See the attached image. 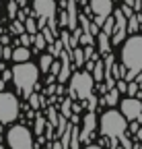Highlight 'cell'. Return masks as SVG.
Here are the masks:
<instances>
[{
    "label": "cell",
    "mask_w": 142,
    "mask_h": 149,
    "mask_svg": "<svg viewBox=\"0 0 142 149\" xmlns=\"http://www.w3.org/2000/svg\"><path fill=\"white\" fill-rule=\"evenodd\" d=\"M121 64L126 66V81H134V77L142 70V35H130L121 48Z\"/></svg>",
    "instance_id": "1"
},
{
    "label": "cell",
    "mask_w": 142,
    "mask_h": 149,
    "mask_svg": "<svg viewBox=\"0 0 142 149\" xmlns=\"http://www.w3.org/2000/svg\"><path fill=\"white\" fill-rule=\"evenodd\" d=\"M12 81L16 85V91L27 100L33 89L37 87L39 81V66H35L33 62H16V66H12Z\"/></svg>",
    "instance_id": "2"
},
{
    "label": "cell",
    "mask_w": 142,
    "mask_h": 149,
    "mask_svg": "<svg viewBox=\"0 0 142 149\" xmlns=\"http://www.w3.org/2000/svg\"><path fill=\"white\" fill-rule=\"evenodd\" d=\"M126 128H128V120L123 118V114L117 112V110H107L101 116L99 130H101V135H105V137L117 139V137H121L123 133H126Z\"/></svg>",
    "instance_id": "3"
},
{
    "label": "cell",
    "mask_w": 142,
    "mask_h": 149,
    "mask_svg": "<svg viewBox=\"0 0 142 149\" xmlns=\"http://www.w3.org/2000/svg\"><path fill=\"white\" fill-rule=\"evenodd\" d=\"M93 87H95V79L91 72L86 70H78V72H72L70 74V97H78V100H86L88 95L93 93Z\"/></svg>",
    "instance_id": "4"
},
{
    "label": "cell",
    "mask_w": 142,
    "mask_h": 149,
    "mask_svg": "<svg viewBox=\"0 0 142 149\" xmlns=\"http://www.w3.org/2000/svg\"><path fill=\"white\" fill-rule=\"evenodd\" d=\"M19 118V100L14 93L0 91V124H10Z\"/></svg>",
    "instance_id": "5"
},
{
    "label": "cell",
    "mask_w": 142,
    "mask_h": 149,
    "mask_svg": "<svg viewBox=\"0 0 142 149\" xmlns=\"http://www.w3.org/2000/svg\"><path fill=\"white\" fill-rule=\"evenodd\" d=\"M6 141L10 149H33V137L27 126L16 124L6 133Z\"/></svg>",
    "instance_id": "6"
},
{
    "label": "cell",
    "mask_w": 142,
    "mask_h": 149,
    "mask_svg": "<svg viewBox=\"0 0 142 149\" xmlns=\"http://www.w3.org/2000/svg\"><path fill=\"white\" fill-rule=\"evenodd\" d=\"M113 19H115V23H113V31L109 37H111V44L117 46L128 37V17L121 13V8H117V10H113Z\"/></svg>",
    "instance_id": "7"
},
{
    "label": "cell",
    "mask_w": 142,
    "mask_h": 149,
    "mask_svg": "<svg viewBox=\"0 0 142 149\" xmlns=\"http://www.w3.org/2000/svg\"><path fill=\"white\" fill-rule=\"evenodd\" d=\"M121 114H123V118H126L128 122H132V120H138V116H140V112H142V102H140V97H126V100H121Z\"/></svg>",
    "instance_id": "8"
},
{
    "label": "cell",
    "mask_w": 142,
    "mask_h": 149,
    "mask_svg": "<svg viewBox=\"0 0 142 149\" xmlns=\"http://www.w3.org/2000/svg\"><path fill=\"white\" fill-rule=\"evenodd\" d=\"M72 52H68V50H62V54H60V72H58V81L60 83H66L68 79H70V74H72V56H70Z\"/></svg>",
    "instance_id": "9"
},
{
    "label": "cell",
    "mask_w": 142,
    "mask_h": 149,
    "mask_svg": "<svg viewBox=\"0 0 142 149\" xmlns=\"http://www.w3.org/2000/svg\"><path fill=\"white\" fill-rule=\"evenodd\" d=\"M97 128V120H95V112H88V114L84 116V122H82V130H78L80 133V143H91L93 139V133Z\"/></svg>",
    "instance_id": "10"
},
{
    "label": "cell",
    "mask_w": 142,
    "mask_h": 149,
    "mask_svg": "<svg viewBox=\"0 0 142 149\" xmlns=\"http://www.w3.org/2000/svg\"><path fill=\"white\" fill-rule=\"evenodd\" d=\"M33 13L37 17H56V0H33Z\"/></svg>",
    "instance_id": "11"
},
{
    "label": "cell",
    "mask_w": 142,
    "mask_h": 149,
    "mask_svg": "<svg viewBox=\"0 0 142 149\" xmlns=\"http://www.w3.org/2000/svg\"><path fill=\"white\" fill-rule=\"evenodd\" d=\"M91 8L97 17H109L113 13V2L111 0H91Z\"/></svg>",
    "instance_id": "12"
},
{
    "label": "cell",
    "mask_w": 142,
    "mask_h": 149,
    "mask_svg": "<svg viewBox=\"0 0 142 149\" xmlns=\"http://www.w3.org/2000/svg\"><path fill=\"white\" fill-rule=\"evenodd\" d=\"M97 44H99V52H101V54H107V52H111L109 35L105 33V31H99V33H97Z\"/></svg>",
    "instance_id": "13"
},
{
    "label": "cell",
    "mask_w": 142,
    "mask_h": 149,
    "mask_svg": "<svg viewBox=\"0 0 142 149\" xmlns=\"http://www.w3.org/2000/svg\"><path fill=\"white\" fill-rule=\"evenodd\" d=\"M29 56H31V50L25 48V46H19L16 50H12V58L10 60H14V62H27Z\"/></svg>",
    "instance_id": "14"
},
{
    "label": "cell",
    "mask_w": 142,
    "mask_h": 149,
    "mask_svg": "<svg viewBox=\"0 0 142 149\" xmlns=\"http://www.w3.org/2000/svg\"><path fill=\"white\" fill-rule=\"evenodd\" d=\"M101 102L103 104H107V106H115L117 102H119V91L115 89V87H111V89H107V93L101 97Z\"/></svg>",
    "instance_id": "15"
},
{
    "label": "cell",
    "mask_w": 142,
    "mask_h": 149,
    "mask_svg": "<svg viewBox=\"0 0 142 149\" xmlns=\"http://www.w3.org/2000/svg\"><path fill=\"white\" fill-rule=\"evenodd\" d=\"M93 79H95V83H101L103 81V74H105V66H103V60L101 58H97L95 60V66H93Z\"/></svg>",
    "instance_id": "16"
},
{
    "label": "cell",
    "mask_w": 142,
    "mask_h": 149,
    "mask_svg": "<svg viewBox=\"0 0 142 149\" xmlns=\"http://www.w3.org/2000/svg\"><path fill=\"white\" fill-rule=\"evenodd\" d=\"M70 149H80V135H78V124H72V130H70Z\"/></svg>",
    "instance_id": "17"
},
{
    "label": "cell",
    "mask_w": 142,
    "mask_h": 149,
    "mask_svg": "<svg viewBox=\"0 0 142 149\" xmlns=\"http://www.w3.org/2000/svg\"><path fill=\"white\" fill-rule=\"evenodd\" d=\"M140 19H142L140 13H134V15L128 19V33H136V31H138V27H140Z\"/></svg>",
    "instance_id": "18"
},
{
    "label": "cell",
    "mask_w": 142,
    "mask_h": 149,
    "mask_svg": "<svg viewBox=\"0 0 142 149\" xmlns=\"http://www.w3.org/2000/svg\"><path fill=\"white\" fill-rule=\"evenodd\" d=\"M45 46H47V42H45V37H43V33H35L33 35V52H41V50H45Z\"/></svg>",
    "instance_id": "19"
},
{
    "label": "cell",
    "mask_w": 142,
    "mask_h": 149,
    "mask_svg": "<svg viewBox=\"0 0 142 149\" xmlns=\"http://www.w3.org/2000/svg\"><path fill=\"white\" fill-rule=\"evenodd\" d=\"M27 100H29V106H31V110H39L41 106H45V102H41L43 97L39 95V93H35V91L31 93V95H29Z\"/></svg>",
    "instance_id": "20"
},
{
    "label": "cell",
    "mask_w": 142,
    "mask_h": 149,
    "mask_svg": "<svg viewBox=\"0 0 142 149\" xmlns=\"http://www.w3.org/2000/svg\"><path fill=\"white\" fill-rule=\"evenodd\" d=\"M51 62H54V56H51L49 52H47V54H43V56H41V60H39V70H43V72H49V66H51Z\"/></svg>",
    "instance_id": "21"
},
{
    "label": "cell",
    "mask_w": 142,
    "mask_h": 149,
    "mask_svg": "<svg viewBox=\"0 0 142 149\" xmlns=\"http://www.w3.org/2000/svg\"><path fill=\"white\" fill-rule=\"evenodd\" d=\"M23 23H25V31H27V33H31V35H35V33L39 31V29H37V21H35V19H33L31 15L25 19Z\"/></svg>",
    "instance_id": "22"
},
{
    "label": "cell",
    "mask_w": 142,
    "mask_h": 149,
    "mask_svg": "<svg viewBox=\"0 0 142 149\" xmlns=\"http://www.w3.org/2000/svg\"><path fill=\"white\" fill-rule=\"evenodd\" d=\"M47 50H49V54L54 56V58H60V54H62V50H64L62 40H56L54 44H49V46H47Z\"/></svg>",
    "instance_id": "23"
},
{
    "label": "cell",
    "mask_w": 142,
    "mask_h": 149,
    "mask_svg": "<svg viewBox=\"0 0 142 149\" xmlns=\"http://www.w3.org/2000/svg\"><path fill=\"white\" fill-rule=\"evenodd\" d=\"M72 60H74V66H82L84 64V54H82V48L76 46L72 50Z\"/></svg>",
    "instance_id": "24"
},
{
    "label": "cell",
    "mask_w": 142,
    "mask_h": 149,
    "mask_svg": "<svg viewBox=\"0 0 142 149\" xmlns=\"http://www.w3.org/2000/svg\"><path fill=\"white\" fill-rule=\"evenodd\" d=\"M111 74H113V79H115V81H117V79H123V77H126V66L113 62V66H111Z\"/></svg>",
    "instance_id": "25"
},
{
    "label": "cell",
    "mask_w": 142,
    "mask_h": 149,
    "mask_svg": "<svg viewBox=\"0 0 142 149\" xmlns=\"http://www.w3.org/2000/svg\"><path fill=\"white\" fill-rule=\"evenodd\" d=\"M60 110H62V112H60L62 116L70 118V116H72V100H62V108H60Z\"/></svg>",
    "instance_id": "26"
},
{
    "label": "cell",
    "mask_w": 142,
    "mask_h": 149,
    "mask_svg": "<svg viewBox=\"0 0 142 149\" xmlns=\"http://www.w3.org/2000/svg\"><path fill=\"white\" fill-rule=\"evenodd\" d=\"M43 126H45V116L37 114V116H35V135H39V137H41Z\"/></svg>",
    "instance_id": "27"
},
{
    "label": "cell",
    "mask_w": 142,
    "mask_h": 149,
    "mask_svg": "<svg viewBox=\"0 0 142 149\" xmlns=\"http://www.w3.org/2000/svg\"><path fill=\"white\" fill-rule=\"evenodd\" d=\"M31 44H33V35H31V33H27V31H25V33H21V35H19V46L29 48Z\"/></svg>",
    "instance_id": "28"
},
{
    "label": "cell",
    "mask_w": 142,
    "mask_h": 149,
    "mask_svg": "<svg viewBox=\"0 0 142 149\" xmlns=\"http://www.w3.org/2000/svg\"><path fill=\"white\" fill-rule=\"evenodd\" d=\"M113 23H115V19H113V17H107V19H105V23L101 25V31H105L107 35H111V31H113Z\"/></svg>",
    "instance_id": "29"
},
{
    "label": "cell",
    "mask_w": 142,
    "mask_h": 149,
    "mask_svg": "<svg viewBox=\"0 0 142 149\" xmlns=\"http://www.w3.org/2000/svg\"><path fill=\"white\" fill-rule=\"evenodd\" d=\"M138 91H140V85H138L136 81H128V89H126L128 95H130V97H136Z\"/></svg>",
    "instance_id": "30"
},
{
    "label": "cell",
    "mask_w": 142,
    "mask_h": 149,
    "mask_svg": "<svg viewBox=\"0 0 142 149\" xmlns=\"http://www.w3.org/2000/svg\"><path fill=\"white\" fill-rule=\"evenodd\" d=\"M10 31L12 33H25V23L23 21H19V19H14V21H12V25H10Z\"/></svg>",
    "instance_id": "31"
},
{
    "label": "cell",
    "mask_w": 142,
    "mask_h": 149,
    "mask_svg": "<svg viewBox=\"0 0 142 149\" xmlns=\"http://www.w3.org/2000/svg\"><path fill=\"white\" fill-rule=\"evenodd\" d=\"M58 110L56 108H47V122H51V124H58Z\"/></svg>",
    "instance_id": "32"
},
{
    "label": "cell",
    "mask_w": 142,
    "mask_h": 149,
    "mask_svg": "<svg viewBox=\"0 0 142 149\" xmlns=\"http://www.w3.org/2000/svg\"><path fill=\"white\" fill-rule=\"evenodd\" d=\"M62 46H64V50H68V52H72L70 50V31H62Z\"/></svg>",
    "instance_id": "33"
},
{
    "label": "cell",
    "mask_w": 142,
    "mask_h": 149,
    "mask_svg": "<svg viewBox=\"0 0 142 149\" xmlns=\"http://www.w3.org/2000/svg\"><path fill=\"white\" fill-rule=\"evenodd\" d=\"M115 89H117L119 93H126V89H128V81H126V79H117V81H115Z\"/></svg>",
    "instance_id": "34"
},
{
    "label": "cell",
    "mask_w": 142,
    "mask_h": 149,
    "mask_svg": "<svg viewBox=\"0 0 142 149\" xmlns=\"http://www.w3.org/2000/svg\"><path fill=\"white\" fill-rule=\"evenodd\" d=\"M82 54H84V60H91L93 54H95V48L93 46H82Z\"/></svg>",
    "instance_id": "35"
},
{
    "label": "cell",
    "mask_w": 142,
    "mask_h": 149,
    "mask_svg": "<svg viewBox=\"0 0 142 149\" xmlns=\"http://www.w3.org/2000/svg\"><path fill=\"white\" fill-rule=\"evenodd\" d=\"M86 108H88V112H93V110L97 108V100H95V95H93V93L86 97Z\"/></svg>",
    "instance_id": "36"
},
{
    "label": "cell",
    "mask_w": 142,
    "mask_h": 149,
    "mask_svg": "<svg viewBox=\"0 0 142 149\" xmlns=\"http://www.w3.org/2000/svg\"><path fill=\"white\" fill-rule=\"evenodd\" d=\"M16 6H19V4H16V0H10V4H8V15H10V19H14L16 13H19V10H16Z\"/></svg>",
    "instance_id": "37"
},
{
    "label": "cell",
    "mask_w": 142,
    "mask_h": 149,
    "mask_svg": "<svg viewBox=\"0 0 142 149\" xmlns=\"http://www.w3.org/2000/svg\"><path fill=\"white\" fill-rule=\"evenodd\" d=\"M60 66H62V64H60V60H56V58H54V62H51V66H49V72L58 77V72H60Z\"/></svg>",
    "instance_id": "38"
},
{
    "label": "cell",
    "mask_w": 142,
    "mask_h": 149,
    "mask_svg": "<svg viewBox=\"0 0 142 149\" xmlns=\"http://www.w3.org/2000/svg\"><path fill=\"white\" fill-rule=\"evenodd\" d=\"M2 58H4V60H10V58H12V50H10L8 46H2Z\"/></svg>",
    "instance_id": "39"
},
{
    "label": "cell",
    "mask_w": 142,
    "mask_h": 149,
    "mask_svg": "<svg viewBox=\"0 0 142 149\" xmlns=\"http://www.w3.org/2000/svg\"><path fill=\"white\" fill-rule=\"evenodd\" d=\"M138 128H140V122H138V120H132V122H130V135H136Z\"/></svg>",
    "instance_id": "40"
},
{
    "label": "cell",
    "mask_w": 142,
    "mask_h": 149,
    "mask_svg": "<svg viewBox=\"0 0 142 149\" xmlns=\"http://www.w3.org/2000/svg\"><path fill=\"white\" fill-rule=\"evenodd\" d=\"M121 13H123V15H126V17L130 19V17L134 15V8H132V6H128V4H123V6H121Z\"/></svg>",
    "instance_id": "41"
},
{
    "label": "cell",
    "mask_w": 142,
    "mask_h": 149,
    "mask_svg": "<svg viewBox=\"0 0 142 149\" xmlns=\"http://www.w3.org/2000/svg\"><path fill=\"white\" fill-rule=\"evenodd\" d=\"M45 95H56V85H54V83H49V85H47Z\"/></svg>",
    "instance_id": "42"
},
{
    "label": "cell",
    "mask_w": 142,
    "mask_h": 149,
    "mask_svg": "<svg viewBox=\"0 0 142 149\" xmlns=\"http://www.w3.org/2000/svg\"><path fill=\"white\" fill-rule=\"evenodd\" d=\"M45 25H47V19H45V17H39V21H37V29L41 31Z\"/></svg>",
    "instance_id": "43"
},
{
    "label": "cell",
    "mask_w": 142,
    "mask_h": 149,
    "mask_svg": "<svg viewBox=\"0 0 142 149\" xmlns=\"http://www.w3.org/2000/svg\"><path fill=\"white\" fill-rule=\"evenodd\" d=\"M2 79H4V81H10V79H12V70H6V68H4V70H2Z\"/></svg>",
    "instance_id": "44"
},
{
    "label": "cell",
    "mask_w": 142,
    "mask_h": 149,
    "mask_svg": "<svg viewBox=\"0 0 142 149\" xmlns=\"http://www.w3.org/2000/svg\"><path fill=\"white\" fill-rule=\"evenodd\" d=\"M105 19H107V17H97V15H95V21H93V23H97V25L101 27V25L105 23Z\"/></svg>",
    "instance_id": "45"
},
{
    "label": "cell",
    "mask_w": 142,
    "mask_h": 149,
    "mask_svg": "<svg viewBox=\"0 0 142 149\" xmlns=\"http://www.w3.org/2000/svg\"><path fill=\"white\" fill-rule=\"evenodd\" d=\"M51 149H66V147H64L60 141H54V143H51Z\"/></svg>",
    "instance_id": "46"
},
{
    "label": "cell",
    "mask_w": 142,
    "mask_h": 149,
    "mask_svg": "<svg viewBox=\"0 0 142 149\" xmlns=\"http://www.w3.org/2000/svg\"><path fill=\"white\" fill-rule=\"evenodd\" d=\"M134 81H136V83H138V85L142 87V70H140V72L136 74V77H134Z\"/></svg>",
    "instance_id": "47"
},
{
    "label": "cell",
    "mask_w": 142,
    "mask_h": 149,
    "mask_svg": "<svg viewBox=\"0 0 142 149\" xmlns=\"http://www.w3.org/2000/svg\"><path fill=\"white\" fill-rule=\"evenodd\" d=\"M62 93H64V85H58V87H56V95L60 97V95H62Z\"/></svg>",
    "instance_id": "48"
},
{
    "label": "cell",
    "mask_w": 142,
    "mask_h": 149,
    "mask_svg": "<svg viewBox=\"0 0 142 149\" xmlns=\"http://www.w3.org/2000/svg\"><path fill=\"white\" fill-rule=\"evenodd\" d=\"M84 149H103V147H101V145H97V143H95V145H93V143H88Z\"/></svg>",
    "instance_id": "49"
},
{
    "label": "cell",
    "mask_w": 142,
    "mask_h": 149,
    "mask_svg": "<svg viewBox=\"0 0 142 149\" xmlns=\"http://www.w3.org/2000/svg\"><path fill=\"white\" fill-rule=\"evenodd\" d=\"M0 44L6 46V44H8V35H2V37H0Z\"/></svg>",
    "instance_id": "50"
},
{
    "label": "cell",
    "mask_w": 142,
    "mask_h": 149,
    "mask_svg": "<svg viewBox=\"0 0 142 149\" xmlns=\"http://www.w3.org/2000/svg\"><path fill=\"white\" fill-rule=\"evenodd\" d=\"M123 4H128V6H132V8H134V4H136V0H123Z\"/></svg>",
    "instance_id": "51"
},
{
    "label": "cell",
    "mask_w": 142,
    "mask_h": 149,
    "mask_svg": "<svg viewBox=\"0 0 142 149\" xmlns=\"http://www.w3.org/2000/svg\"><path fill=\"white\" fill-rule=\"evenodd\" d=\"M136 139H138V141H142V128H138V133H136Z\"/></svg>",
    "instance_id": "52"
},
{
    "label": "cell",
    "mask_w": 142,
    "mask_h": 149,
    "mask_svg": "<svg viewBox=\"0 0 142 149\" xmlns=\"http://www.w3.org/2000/svg\"><path fill=\"white\" fill-rule=\"evenodd\" d=\"M4 85H6V81H4V79H0V91H4Z\"/></svg>",
    "instance_id": "53"
},
{
    "label": "cell",
    "mask_w": 142,
    "mask_h": 149,
    "mask_svg": "<svg viewBox=\"0 0 142 149\" xmlns=\"http://www.w3.org/2000/svg\"><path fill=\"white\" fill-rule=\"evenodd\" d=\"M16 4H19V6H25V4H27V0H16Z\"/></svg>",
    "instance_id": "54"
},
{
    "label": "cell",
    "mask_w": 142,
    "mask_h": 149,
    "mask_svg": "<svg viewBox=\"0 0 142 149\" xmlns=\"http://www.w3.org/2000/svg\"><path fill=\"white\" fill-rule=\"evenodd\" d=\"M138 31H140V33H142V19H140V27H138Z\"/></svg>",
    "instance_id": "55"
},
{
    "label": "cell",
    "mask_w": 142,
    "mask_h": 149,
    "mask_svg": "<svg viewBox=\"0 0 142 149\" xmlns=\"http://www.w3.org/2000/svg\"><path fill=\"white\" fill-rule=\"evenodd\" d=\"M0 58H2V44H0Z\"/></svg>",
    "instance_id": "56"
},
{
    "label": "cell",
    "mask_w": 142,
    "mask_h": 149,
    "mask_svg": "<svg viewBox=\"0 0 142 149\" xmlns=\"http://www.w3.org/2000/svg\"><path fill=\"white\" fill-rule=\"evenodd\" d=\"M109 149H117V145H111V147H109Z\"/></svg>",
    "instance_id": "57"
},
{
    "label": "cell",
    "mask_w": 142,
    "mask_h": 149,
    "mask_svg": "<svg viewBox=\"0 0 142 149\" xmlns=\"http://www.w3.org/2000/svg\"><path fill=\"white\" fill-rule=\"evenodd\" d=\"M45 149H51V145H49V147H45Z\"/></svg>",
    "instance_id": "58"
},
{
    "label": "cell",
    "mask_w": 142,
    "mask_h": 149,
    "mask_svg": "<svg viewBox=\"0 0 142 149\" xmlns=\"http://www.w3.org/2000/svg\"><path fill=\"white\" fill-rule=\"evenodd\" d=\"M0 149H4V147H2V145H0Z\"/></svg>",
    "instance_id": "59"
}]
</instances>
